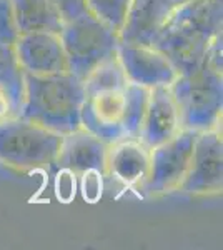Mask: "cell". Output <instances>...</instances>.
Instances as JSON below:
<instances>
[{"mask_svg":"<svg viewBox=\"0 0 223 250\" xmlns=\"http://www.w3.org/2000/svg\"><path fill=\"white\" fill-rule=\"evenodd\" d=\"M222 34L223 0H190L175 7L153 47L163 52L180 74H190L202 65Z\"/></svg>","mask_w":223,"mask_h":250,"instance_id":"6da1fadb","label":"cell"},{"mask_svg":"<svg viewBox=\"0 0 223 250\" xmlns=\"http://www.w3.org/2000/svg\"><path fill=\"white\" fill-rule=\"evenodd\" d=\"M222 52L223 34L213 40L197 70L180 74L170 85L183 128L203 132L220 127L223 112Z\"/></svg>","mask_w":223,"mask_h":250,"instance_id":"7a4b0ae2","label":"cell"},{"mask_svg":"<svg viewBox=\"0 0 223 250\" xmlns=\"http://www.w3.org/2000/svg\"><path fill=\"white\" fill-rule=\"evenodd\" d=\"M83 80L70 72L55 75L25 74V95L19 115L65 135L82 127Z\"/></svg>","mask_w":223,"mask_h":250,"instance_id":"3957f363","label":"cell"},{"mask_svg":"<svg viewBox=\"0 0 223 250\" xmlns=\"http://www.w3.org/2000/svg\"><path fill=\"white\" fill-rule=\"evenodd\" d=\"M62 135L20 115L0 120V164L32 172L55 164Z\"/></svg>","mask_w":223,"mask_h":250,"instance_id":"277c9868","label":"cell"},{"mask_svg":"<svg viewBox=\"0 0 223 250\" xmlns=\"http://www.w3.org/2000/svg\"><path fill=\"white\" fill-rule=\"evenodd\" d=\"M60 39L67 54L68 72L80 80L107 59L115 57L120 43L119 32L110 29L93 14L63 23Z\"/></svg>","mask_w":223,"mask_h":250,"instance_id":"5b68a950","label":"cell"},{"mask_svg":"<svg viewBox=\"0 0 223 250\" xmlns=\"http://www.w3.org/2000/svg\"><path fill=\"white\" fill-rule=\"evenodd\" d=\"M198 132L183 128L167 142L150 148V168L140 188L150 197L180 190L190 168Z\"/></svg>","mask_w":223,"mask_h":250,"instance_id":"8992f818","label":"cell"},{"mask_svg":"<svg viewBox=\"0 0 223 250\" xmlns=\"http://www.w3.org/2000/svg\"><path fill=\"white\" fill-rule=\"evenodd\" d=\"M223 188V140L222 128L198 132L190 168L180 192L190 195H212Z\"/></svg>","mask_w":223,"mask_h":250,"instance_id":"52a82bcc","label":"cell"},{"mask_svg":"<svg viewBox=\"0 0 223 250\" xmlns=\"http://www.w3.org/2000/svg\"><path fill=\"white\" fill-rule=\"evenodd\" d=\"M117 57L128 82L142 87H170L180 75L172 60L153 45L120 42Z\"/></svg>","mask_w":223,"mask_h":250,"instance_id":"ba28073f","label":"cell"},{"mask_svg":"<svg viewBox=\"0 0 223 250\" xmlns=\"http://www.w3.org/2000/svg\"><path fill=\"white\" fill-rule=\"evenodd\" d=\"M17 60L23 74L55 75L68 72V60L60 34L25 32L14 43Z\"/></svg>","mask_w":223,"mask_h":250,"instance_id":"9c48e42d","label":"cell"},{"mask_svg":"<svg viewBox=\"0 0 223 250\" xmlns=\"http://www.w3.org/2000/svg\"><path fill=\"white\" fill-rule=\"evenodd\" d=\"M175 7V0H130L119 30L120 42L153 45Z\"/></svg>","mask_w":223,"mask_h":250,"instance_id":"30bf717a","label":"cell"},{"mask_svg":"<svg viewBox=\"0 0 223 250\" xmlns=\"http://www.w3.org/2000/svg\"><path fill=\"white\" fill-rule=\"evenodd\" d=\"M107 150L108 144L85 127H80L62 135L55 164L59 168H67L75 175L85 170H99L107 177Z\"/></svg>","mask_w":223,"mask_h":250,"instance_id":"8fae6325","label":"cell"},{"mask_svg":"<svg viewBox=\"0 0 223 250\" xmlns=\"http://www.w3.org/2000/svg\"><path fill=\"white\" fill-rule=\"evenodd\" d=\"M122 112H123V90L97 92L85 95L80 110L82 127L110 145L125 137L122 127Z\"/></svg>","mask_w":223,"mask_h":250,"instance_id":"7c38bea8","label":"cell"},{"mask_svg":"<svg viewBox=\"0 0 223 250\" xmlns=\"http://www.w3.org/2000/svg\"><path fill=\"white\" fill-rule=\"evenodd\" d=\"M182 127L180 112L170 87L150 88L147 114L140 128L139 140L145 147L153 148L177 135Z\"/></svg>","mask_w":223,"mask_h":250,"instance_id":"4fadbf2b","label":"cell"},{"mask_svg":"<svg viewBox=\"0 0 223 250\" xmlns=\"http://www.w3.org/2000/svg\"><path fill=\"white\" fill-rule=\"evenodd\" d=\"M150 148L139 139H123L108 145L107 175L123 185H142L148 175Z\"/></svg>","mask_w":223,"mask_h":250,"instance_id":"5bb4252c","label":"cell"},{"mask_svg":"<svg viewBox=\"0 0 223 250\" xmlns=\"http://www.w3.org/2000/svg\"><path fill=\"white\" fill-rule=\"evenodd\" d=\"M20 34L55 32L60 34L63 20L54 0H12Z\"/></svg>","mask_w":223,"mask_h":250,"instance_id":"9a60e30c","label":"cell"},{"mask_svg":"<svg viewBox=\"0 0 223 250\" xmlns=\"http://www.w3.org/2000/svg\"><path fill=\"white\" fill-rule=\"evenodd\" d=\"M0 88L9 97L14 115H19L25 95V74L20 67L14 45L0 42Z\"/></svg>","mask_w":223,"mask_h":250,"instance_id":"2e32d148","label":"cell"},{"mask_svg":"<svg viewBox=\"0 0 223 250\" xmlns=\"http://www.w3.org/2000/svg\"><path fill=\"white\" fill-rule=\"evenodd\" d=\"M150 99V88L128 82L123 88V112H122V127L128 139H139L140 128L147 114Z\"/></svg>","mask_w":223,"mask_h":250,"instance_id":"e0dca14e","label":"cell"},{"mask_svg":"<svg viewBox=\"0 0 223 250\" xmlns=\"http://www.w3.org/2000/svg\"><path fill=\"white\" fill-rule=\"evenodd\" d=\"M128 83L125 77L123 67H122L119 57H110L100 65H97L87 77L83 79L85 95L97 94V92L108 90H123Z\"/></svg>","mask_w":223,"mask_h":250,"instance_id":"ac0fdd59","label":"cell"},{"mask_svg":"<svg viewBox=\"0 0 223 250\" xmlns=\"http://www.w3.org/2000/svg\"><path fill=\"white\" fill-rule=\"evenodd\" d=\"M88 9L99 20L119 32L123 25L130 0H87Z\"/></svg>","mask_w":223,"mask_h":250,"instance_id":"d6986e66","label":"cell"},{"mask_svg":"<svg viewBox=\"0 0 223 250\" xmlns=\"http://www.w3.org/2000/svg\"><path fill=\"white\" fill-rule=\"evenodd\" d=\"M20 37V29L15 17L12 0H0V42L14 45Z\"/></svg>","mask_w":223,"mask_h":250,"instance_id":"ffe728a7","label":"cell"},{"mask_svg":"<svg viewBox=\"0 0 223 250\" xmlns=\"http://www.w3.org/2000/svg\"><path fill=\"white\" fill-rule=\"evenodd\" d=\"M82 177V195L87 202L95 204L97 200L102 197L103 190V184L102 179L103 175L99 170H85L83 173H80Z\"/></svg>","mask_w":223,"mask_h":250,"instance_id":"44dd1931","label":"cell"},{"mask_svg":"<svg viewBox=\"0 0 223 250\" xmlns=\"http://www.w3.org/2000/svg\"><path fill=\"white\" fill-rule=\"evenodd\" d=\"M54 2L60 12L63 23L74 22V20L83 17V15L92 14L87 0H54Z\"/></svg>","mask_w":223,"mask_h":250,"instance_id":"7402d4cb","label":"cell"},{"mask_svg":"<svg viewBox=\"0 0 223 250\" xmlns=\"http://www.w3.org/2000/svg\"><path fill=\"white\" fill-rule=\"evenodd\" d=\"M75 173L67 170V168H60L59 175H57L55 182V192L62 202H70L75 195Z\"/></svg>","mask_w":223,"mask_h":250,"instance_id":"603a6c76","label":"cell"},{"mask_svg":"<svg viewBox=\"0 0 223 250\" xmlns=\"http://www.w3.org/2000/svg\"><path fill=\"white\" fill-rule=\"evenodd\" d=\"M12 115H14V112H12L9 97L0 88V120L7 119V117H12Z\"/></svg>","mask_w":223,"mask_h":250,"instance_id":"cb8c5ba5","label":"cell"},{"mask_svg":"<svg viewBox=\"0 0 223 250\" xmlns=\"http://www.w3.org/2000/svg\"><path fill=\"white\" fill-rule=\"evenodd\" d=\"M185 2H190V0H175L177 5H180V3H185Z\"/></svg>","mask_w":223,"mask_h":250,"instance_id":"d4e9b609","label":"cell"}]
</instances>
